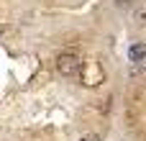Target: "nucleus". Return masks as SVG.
Instances as JSON below:
<instances>
[{"label":"nucleus","instance_id":"1","mask_svg":"<svg viewBox=\"0 0 146 141\" xmlns=\"http://www.w3.org/2000/svg\"><path fill=\"white\" fill-rule=\"evenodd\" d=\"M80 69H82V62H80L77 54L64 51V54L56 57V72H59V74H64V77H74V74H80Z\"/></svg>","mask_w":146,"mask_h":141},{"label":"nucleus","instance_id":"2","mask_svg":"<svg viewBox=\"0 0 146 141\" xmlns=\"http://www.w3.org/2000/svg\"><path fill=\"white\" fill-rule=\"evenodd\" d=\"M128 59L131 62H146V44H141V41L131 44L128 46Z\"/></svg>","mask_w":146,"mask_h":141},{"label":"nucleus","instance_id":"3","mask_svg":"<svg viewBox=\"0 0 146 141\" xmlns=\"http://www.w3.org/2000/svg\"><path fill=\"white\" fill-rule=\"evenodd\" d=\"M82 141H100L98 134H87V136H82Z\"/></svg>","mask_w":146,"mask_h":141},{"label":"nucleus","instance_id":"4","mask_svg":"<svg viewBox=\"0 0 146 141\" xmlns=\"http://www.w3.org/2000/svg\"><path fill=\"white\" fill-rule=\"evenodd\" d=\"M131 3H133V0H115V5H118V8H128Z\"/></svg>","mask_w":146,"mask_h":141}]
</instances>
